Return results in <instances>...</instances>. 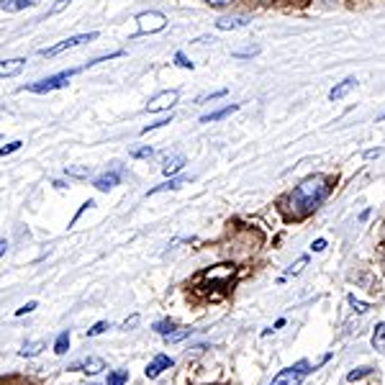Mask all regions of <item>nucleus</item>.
I'll return each instance as SVG.
<instances>
[{
  "instance_id": "f257e3e1",
  "label": "nucleus",
  "mask_w": 385,
  "mask_h": 385,
  "mask_svg": "<svg viewBox=\"0 0 385 385\" xmlns=\"http://www.w3.org/2000/svg\"><path fill=\"white\" fill-rule=\"evenodd\" d=\"M327 192H329L327 178H321V175L306 178L301 185L290 192V198H288L290 211H293L295 216H306V213L316 211L321 205V200L327 198Z\"/></svg>"
},
{
  "instance_id": "f03ea898",
  "label": "nucleus",
  "mask_w": 385,
  "mask_h": 385,
  "mask_svg": "<svg viewBox=\"0 0 385 385\" xmlns=\"http://www.w3.org/2000/svg\"><path fill=\"white\" fill-rule=\"evenodd\" d=\"M308 372H311V365H308L306 359H301L293 367H285V370L277 372L270 385H301L308 378Z\"/></svg>"
},
{
  "instance_id": "7ed1b4c3",
  "label": "nucleus",
  "mask_w": 385,
  "mask_h": 385,
  "mask_svg": "<svg viewBox=\"0 0 385 385\" xmlns=\"http://www.w3.org/2000/svg\"><path fill=\"white\" fill-rule=\"evenodd\" d=\"M75 72L77 70L59 72V75H51V77H46V80H38V83L26 85V90H29V93H51V90H59V88H64V85L70 83V77L75 75Z\"/></svg>"
},
{
  "instance_id": "20e7f679",
  "label": "nucleus",
  "mask_w": 385,
  "mask_h": 385,
  "mask_svg": "<svg viewBox=\"0 0 385 385\" xmlns=\"http://www.w3.org/2000/svg\"><path fill=\"white\" fill-rule=\"evenodd\" d=\"M96 38H98V34H77V36L64 38V41L49 46V49H41V57H57V54H62V51L75 49V46H83V44H88V41H96Z\"/></svg>"
},
{
  "instance_id": "39448f33",
  "label": "nucleus",
  "mask_w": 385,
  "mask_h": 385,
  "mask_svg": "<svg viewBox=\"0 0 385 385\" xmlns=\"http://www.w3.org/2000/svg\"><path fill=\"white\" fill-rule=\"evenodd\" d=\"M136 24H139V34H157L167 26V19L162 13L149 11V13H141L139 19H136Z\"/></svg>"
},
{
  "instance_id": "423d86ee",
  "label": "nucleus",
  "mask_w": 385,
  "mask_h": 385,
  "mask_svg": "<svg viewBox=\"0 0 385 385\" xmlns=\"http://www.w3.org/2000/svg\"><path fill=\"white\" fill-rule=\"evenodd\" d=\"M175 103H178V90H162V93H157L154 98H149L147 111L149 113H157V111L173 108Z\"/></svg>"
},
{
  "instance_id": "0eeeda50",
  "label": "nucleus",
  "mask_w": 385,
  "mask_h": 385,
  "mask_svg": "<svg viewBox=\"0 0 385 385\" xmlns=\"http://www.w3.org/2000/svg\"><path fill=\"white\" fill-rule=\"evenodd\" d=\"M70 370H83V372H88V375H96V372L106 370V359H103V357H96V354H90V357L72 362Z\"/></svg>"
},
{
  "instance_id": "6e6552de",
  "label": "nucleus",
  "mask_w": 385,
  "mask_h": 385,
  "mask_svg": "<svg viewBox=\"0 0 385 385\" xmlns=\"http://www.w3.org/2000/svg\"><path fill=\"white\" fill-rule=\"evenodd\" d=\"M173 365H175V362H173L170 357H167V354H157V357H154L152 362L147 365V370H144V372H147V378L154 380V378H160V375H162L165 370H170Z\"/></svg>"
},
{
  "instance_id": "1a4fd4ad",
  "label": "nucleus",
  "mask_w": 385,
  "mask_h": 385,
  "mask_svg": "<svg viewBox=\"0 0 385 385\" xmlns=\"http://www.w3.org/2000/svg\"><path fill=\"white\" fill-rule=\"evenodd\" d=\"M118 180H121V173H118V170H111V173L98 175L96 183H93V185H96L101 192H108V190H113V188L118 185Z\"/></svg>"
},
{
  "instance_id": "9d476101",
  "label": "nucleus",
  "mask_w": 385,
  "mask_h": 385,
  "mask_svg": "<svg viewBox=\"0 0 385 385\" xmlns=\"http://www.w3.org/2000/svg\"><path fill=\"white\" fill-rule=\"evenodd\" d=\"M26 67V59L24 57H16V59H0V77H13L19 75L21 70Z\"/></svg>"
},
{
  "instance_id": "9b49d317",
  "label": "nucleus",
  "mask_w": 385,
  "mask_h": 385,
  "mask_svg": "<svg viewBox=\"0 0 385 385\" xmlns=\"http://www.w3.org/2000/svg\"><path fill=\"white\" fill-rule=\"evenodd\" d=\"M354 88H357V80H354V77H346V80H342L339 85H334L332 93H329V101H342V98L349 96Z\"/></svg>"
},
{
  "instance_id": "f8f14e48",
  "label": "nucleus",
  "mask_w": 385,
  "mask_h": 385,
  "mask_svg": "<svg viewBox=\"0 0 385 385\" xmlns=\"http://www.w3.org/2000/svg\"><path fill=\"white\" fill-rule=\"evenodd\" d=\"M185 167V157L183 154H170V157H165L162 160V173L170 178V175H175V173H180Z\"/></svg>"
},
{
  "instance_id": "ddd939ff",
  "label": "nucleus",
  "mask_w": 385,
  "mask_h": 385,
  "mask_svg": "<svg viewBox=\"0 0 385 385\" xmlns=\"http://www.w3.org/2000/svg\"><path fill=\"white\" fill-rule=\"evenodd\" d=\"M34 6H38V0H0V11H6V13H19Z\"/></svg>"
},
{
  "instance_id": "4468645a",
  "label": "nucleus",
  "mask_w": 385,
  "mask_h": 385,
  "mask_svg": "<svg viewBox=\"0 0 385 385\" xmlns=\"http://www.w3.org/2000/svg\"><path fill=\"white\" fill-rule=\"evenodd\" d=\"M247 26H250V19H244V16L216 21V29H221V31H237V29H247Z\"/></svg>"
},
{
  "instance_id": "2eb2a0df",
  "label": "nucleus",
  "mask_w": 385,
  "mask_h": 385,
  "mask_svg": "<svg viewBox=\"0 0 385 385\" xmlns=\"http://www.w3.org/2000/svg\"><path fill=\"white\" fill-rule=\"evenodd\" d=\"M237 111H239V103H234V106H226V108H221V111H213V113L200 115V123H213V121H221V118H226V115H231V113H237Z\"/></svg>"
},
{
  "instance_id": "dca6fc26",
  "label": "nucleus",
  "mask_w": 385,
  "mask_h": 385,
  "mask_svg": "<svg viewBox=\"0 0 385 385\" xmlns=\"http://www.w3.org/2000/svg\"><path fill=\"white\" fill-rule=\"evenodd\" d=\"M185 183H188V178H173V180H167V183H162V185L152 188L147 195H157V192H165V190H178V188H183Z\"/></svg>"
},
{
  "instance_id": "f3484780",
  "label": "nucleus",
  "mask_w": 385,
  "mask_h": 385,
  "mask_svg": "<svg viewBox=\"0 0 385 385\" xmlns=\"http://www.w3.org/2000/svg\"><path fill=\"white\" fill-rule=\"evenodd\" d=\"M41 349H44V342L41 339L26 342L24 349H21V357H36V354H41Z\"/></svg>"
},
{
  "instance_id": "a211bd4d",
  "label": "nucleus",
  "mask_w": 385,
  "mask_h": 385,
  "mask_svg": "<svg viewBox=\"0 0 385 385\" xmlns=\"http://www.w3.org/2000/svg\"><path fill=\"white\" fill-rule=\"evenodd\" d=\"M372 346L380 349V352H385V324H378V327H375V334H372Z\"/></svg>"
},
{
  "instance_id": "6ab92c4d",
  "label": "nucleus",
  "mask_w": 385,
  "mask_h": 385,
  "mask_svg": "<svg viewBox=\"0 0 385 385\" xmlns=\"http://www.w3.org/2000/svg\"><path fill=\"white\" fill-rule=\"evenodd\" d=\"M192 329H173L170 334H165V342H170V344H175V342H183L185 337H190Z\"/></svg>"
},
{
  "instance_id": "aec40b11",
  "label": "nucleus",
  "mask_w": 385,
  "mask_h": 385,
  "mask_svg": "<svg viewBox=\"0 0 385 385\" xmlns=\"http://www.w3.org/2000/svg\"><path fill=\"white\" fill-rule=\"evenodd\" d=\"M67 349H70V332H62V334L57 337V342H54V352L64 354Z\"/></svg>"
},
{
  "instance_id": "412c9836",
  "label": "nucleus",
  "mask_w": 385,
  "mask_h": 385,
  "mask_svg": "<svg viewBox=\"0 0 385 385\" xmlns=\"http://www.w3.org/2000/svg\"><path fill=\"white\" fill-rule=\"evenodd\" d=\"M128 383V370H115L108 375V383L106 385H126Z\"/></svg>"
},
{
  "instance_id": "4be33fe9",
  "label": "nucleus",
  "mask_w": 385,
  "mask_h": 385,
  "mask_svg": "<svg viewBox=\"0 0 385 385\" xmlns=\"http://www.w3.org/2000/svg\"><path fill=\"white\" fill-rule=\"evenodd\" d=\"M90 165H75V167H67V175L70 178H90Z\"/></svg>"
},
{
  "instance_id": "5701e85b",
  "label": "nucleus",
  "mask_w": 385,
  "mask_h": 385,
  "mask_svg": "<svg viewBox=\"0 0 385 385\" xmlns=\"http://www.w3.org/2000/svg\"><path fill=\"white\" fill-rule=\"evenodd\" d=\"M173 329H175L173 319H162V321H157V324H154V332H157V334H170Z\"/></svg>"
},
{
  "instance_id": "b1692460",
  "label": "nucleus",
  "mask_w": 385,
  "mask_h": 385,
  "mask_svg": "<svg viewBox=\"0 0 385 385\" xmlns=\"http://www.w3.org/2000/svg\"><path fill=\"white\" fill-rule=\"evenodd\" d=\"M167 123H173V115H165V118H160V121H154V123H149V126H144V128H141V134H149V131L167 126Z\"/></svg>"
},
{
  "instance_id": "393cba45",
  "label": "nucleus",
  "mask_w": 385,
  "mask_h": 385,
  "mask_svg": "<svg viewBox=\"0 0 385 385\" xmlns=\"http://www.w3.org/2000/svg\"><path fill=\"white\" fill-rule=\"evenodd\" d=\"M154 154V149L149 147H136V149H131V157H136V160H147V157H152Z\"/></svg>"
},
{
  "instance_id": "a878e982",
  "label": "nucleus",
  "mask_w": 385,
  "mask_h": 385,
  "mask_svg": "<svg viewBox=\"0 0 385 385\" xmlns=\"http://www.w3.org/2000/svg\"><path fill=\"white\" fill-rule=\"evenodd\" d=\"M346 301H349V306H352L354 311H357V314H367V308H370L365 301H359V298H354V295H349Z\"/></svg>"
},
{
  "instance_id": "bb28decb",
  "label": "nucleus",
  "mask_w": 385,
  "mask_h": 385,
  "mask_svg": "<svg viewBox=\"0 0 385 385\" xmlns=\"http://www.w3.org/2000/svg\"><path fill=\"white\" fill-rule=\"evenodd\" d=\"M21 144H24V141H11V144H8V147H0V157H8V154L19 152V149H21Z\"/></svg>"
},
{
  "instance_id": "cd10ccee",
  "label": "nucleus",
  "mask_w": 385,
  "mask_h": 385,
  "mask_svg": "<svg viewBox=\"0 0 385 385\" xmlns=\"http://www.w3.org/2000/svg\"><path fill=\"white\" fill-rule=\"evenodd\" d=\"M175 64H178V67H185V70H192V62L185 57V54H183V51H178V54H175Z\"/></svg>"
},
{
  "instance_id": "c85d7f7f",
  "label": "nucleus",
  "mask_w": 385,
  "mask_h": 385,
  "mask_svg": "<svg viewBox=\"0 0 385 385\" xmlns=\"http://www.w3.org/2000/svg\"><path fill=\"white\" fill-rule=\"evenodd\" d=\"M306 265H308V257H301L298 262L290 265V267H288V275H298V272H301V270L306 267Z\"/></svg>"
},
{
  "instance_id": "c756f323",
  "label": "nucleus",
  "mask_w": 385,
  "mask_h": 385,
  "mask_svg": "<svg viewBox=\"0 0 385 385\" xmlns=\"http://www.w3.org/2000/svg\"><path fill=\"white\" fill-rule=\"evenodd\" d=\"M106 329H108V321H98L96 327L88 329V337H98V334H103Z\"/></svg>"
},
{
  "instance_id": "7c9ffc66",
  "label": "nucleus",
  "mask_w": 385,
  "mask_h": 385,
  "mask_svg": "<svg viewBox=\"0 0 385 385\" xmlns=\"http://www.w3.org/2000/svg\"><path fill=\"white\" fill-rule=\"evenodd\" d=\"M70 3H72V0H59V3H54V6L49 8V13H46V16H57V13L64 11V8L70 6Z\"/></svg>"
},
{
  "instance_id": "2f4dec72",
  "label": "nucleus",
  "mask_w": 385,
  "mask_h": 385,
  "mask_svg": "<svg viewBox=\"0 0 385 385\" xmlns=\"http://www.w3.org/2000/svg\"><path fill=\"white\" fill-rule=\"evenodd\" d=\"M31 311H36V301H29V303H26V306H21L19 311H16V316L31 314Z\"/></svg>"
},
{
  "instance_id": "473e14b6",
  "label": "nucleus",
  "mask_w": 385,
  "mask_h": 385,
  "mask_svg": "<svg viewBox=\"0 0 385 385\" xmlns=\"http://www.w3.org/2000/svg\"><path fill=\"white\" fill-rule=\"evenodd\" d=\"M362 375H370V367H359V370H352V372H349V380H357V378H362Z\"/></svg>"
},
{
  "instance_id": "72a5a7b5",
  "label": "nucleus",
  "mask_w": 385,
  "mask_h": 385,
  "mask_svg": "<svg viewBox=\"0 0 385 385\" xmlns=\"http://www.w3.org/2000/svg\"><path fill=\"white\" fill-rule=\"evenodd\" d=\"M311 250H314V252H324V250H327V239H316V242L311 244Z\"/></svg>"
},
{
  "instance_id": "f704fd0d",
  "label": "nucleus",
  "mask_w": 385,
  "mask_h": 385,
  "mask_svg": "<svg viewBox=\"0 0 385 385\" xmlns=\"http://www.w3.org/2000/svg\"><path fill=\"white\" fill-rule=\"evenodd\" d=\"M226 90H216V93H208V96H203L200 101H216V98H224Z\"/></svg>"
},
{
  "instance_id": "c9c22d12",
  "label": "nucleus",
  "mask_w": 385,
  "mask_h": 385,
  "mask_svg": "<svg viewBox=\"0 0 385 385\" xmlns=\"http://www.w3.org/2000/svg\"><path fill=\"white\" fill-rule=\"evenodd\" d=\"M136 324H139V316H131V319L123 321V329H126V332H128V329H134Z\"/></svg>"
},
{
  "instance_id": "e433bc0d",
  "label": "nucleus",
  "mask_w": 385,
  "mask_h": 385,
  "mask_svg": "<svg viewBox=\"0 0 385 385\" xmlns=\"http://www.w3.org/2000/svg\"><path fill=\"white\" fill-rule=\"evenodd\" d=\"M205 3H211V6H229L231 0H205Z\"/></svg>"
},
{
  "instance_id": "4c0bfd02",
  "label": "nucleus",
  "mask_w": 385,
  "mask_h": 385,
  "mask_svg": "<svg viewBox=\"0 0 385 385\" xmlns=\"http://www.w3.org/2000/svg\"><path fill=\"white\" fill-rule=\"evenodd\" d=\"M380 152H383V149H370V152H365V157L367 160H372V157H378Z\"/></svg>"
},
{
  "instance_id": "58836bf2",
  "label": "nucleus",
  "mask_w": 385,
  "mask_h": 385,
  "mask_svg": "<svg viewBox=\"0 0 385 385\" xmlns=\"http://www.w3.org/2000/svg\"><path fill=\"white\" fill-rule=\"evenodd\" d=\"M6 250H8V242H6V239H0V257L6 255Z\"/></svg>"
},
{
  "instance_id": "ea45409f",
  "label": "nucleus",
  "mask_w": 385,
  "mask_h": 385,
  "mask_svg": "<svg viewBox=\"0 0 385 385\" xmlns=\"http://www.w3.org/2000/svg\"><path fill=\"white\" fill-rule=\"evenodd\" d=\"M383 118H385V113H383Z\"/></svg>"
},
{
  "instance_id": "a19ab883",
  "label": "nucleus",
  "mask_w": 385,
  "mask_h": 385,
  "mask_svg": "<svg viewBox=\"0 0 385 385\" xmlns=\"http://www.w3.org/2000/svg\"><path fill=\"white\" fill-rule=\"evenodd\" d=\"M93 385H96V383H93Z\"/></svg>"
}]
</instances>
